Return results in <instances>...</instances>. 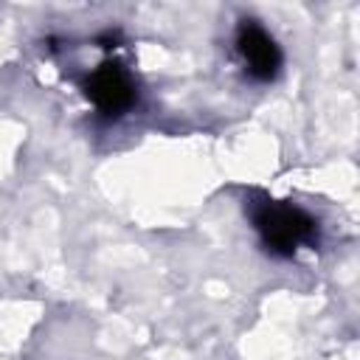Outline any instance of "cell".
<instances>
[{
    "mask_svg": "<svg viewBox=\"0 0 360 360\" xmlns=\"http://www.w3.org/2000/svg\"><path fill=\"white\" fill-rule=\"evenodd\" d=\"M248 214L253 228L259 231L264 248L276 256H292L304 245H315L318 222L312 214L292 202H278L270 197H259L248 202Z\"/></svg>",
    "mask_w": 360,
    "mask_h": 360,
    "instance_id": "obj_1",
    "label": "cell"
},
{
    "mask_svg": "<svg viewBox=\"0 0 360 360\" xmlns=\"http://www.w3.org/2000/svg\"><path fill=\"white\" fill-rule=\"evenodd\" d=\"M84 96L104 115H121L135 101V84L118 62H104L84 79Z\"/></svg>",
    "mask_w": 360,
    "mask_h": 360,
    "instance_id": "obj_2",
    "label": "cell"
},
{
    "mask_svg": "<svg viewBox=\"0 0 360 360\" xmlns=\"http://www.w3.org/2000/svg\"><path fill=\"white\" fill-rule=\"evenodd\" d=\"M236 51L248 68V73L259 82H270L281 70V48L276 39L256 22V20H242L236 31Z\"/></svg>",
    "mask_w": 360,
    "mask_h": 360,
    "instance_id": "obj_3",
    "label": "cell"
}]
</instances>
